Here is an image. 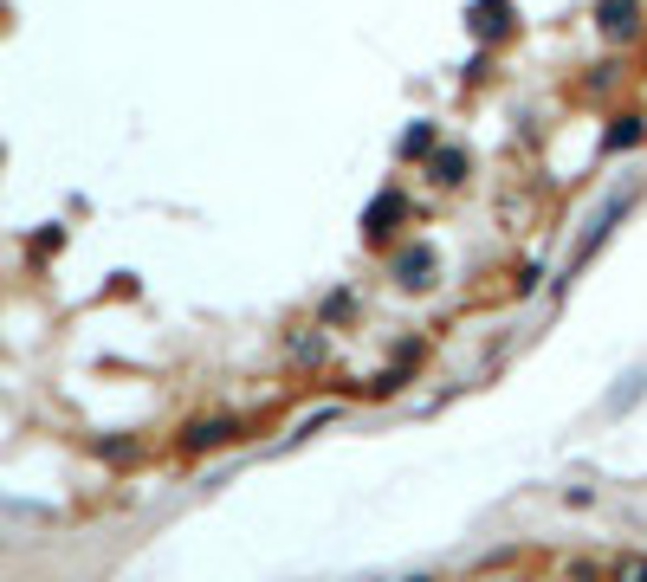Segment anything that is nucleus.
<instances>
[{"label": "nucleus", "mask_w": 647, "mask_h": 582, "mask_svg": "<svg viewBox=\"0 0 647 582\" xmlns=\"http://www.w3.org/2000/svg\"><path fill=\"white\" fill-rule=\"evenodd\" d=\"M615 582H647V563L641 557H622V563H615Z\"/></svg>", "instance_id": "obj_1"}]
</instances>
